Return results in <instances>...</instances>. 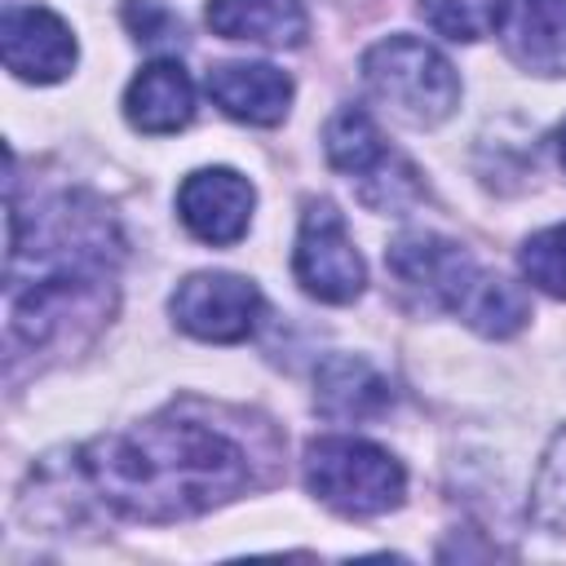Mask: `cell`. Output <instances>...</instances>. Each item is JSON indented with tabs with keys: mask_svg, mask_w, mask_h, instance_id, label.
I'll list each match as a JSON object with an SVG mask.
<instances>
[{
	"mask_svg": "<svg viewBox=\"0 0 566 566\" xmlns=\"http://www.w3.org/2000/svg\"><path fill=\"white\" fill-rule=\"evenodd\" d=\"M80 478L102 509L128 522H181L248 486V451L217 424L155 416L93 438L80 451Z\"/></svg>",
	"mask_w": 566,
	"mask_h": 566,
	"instance_id": "cell-1",
	"label": "cell"
},
{
	"mask_svg": "<svg viewBox=\"0 0 566 566\" xmlns=\"http://www.w3.org/2000/svg\"><path fill=\"white\" fill-rule=\"evenodd\" d=\"M119 239L111 217L84 195H53L27 217L9 208L4 336L9 354L44 349L75 318H93L115 283Z\"/></svg>",
	"mask_w": 566,
	"mask_h": 566,
	"instance_id": "cell-2",
	"label": "cell"
},
{
	"mask_svg": "<svg viewBox=\"0 0 566 566\" xmlns=\"http://www.w3.org/2000/svg\"><path fill=\"white\" fill-rule=\"evenodd\" d=\"M363 84L367 93L411 128L442 124L460 102L455 66L416 35H389L363 53Z\"/></svg>",
	"mask_w": 566,
	"mask_h": 566,
	"instance_id": "cell-3",
	"label": "cell"
},
{
	"mask_svg": "<svg viewBox=\"0 0 566 566\" xmlns=\"http://www.w3.org/2000/svg\"><path fill=\"white\" fill-rule=\"evenodd\" d=\"M305 486L345 517H380L402 504L407 473L385 447L336 433L305 447Z\"/></svg>",
	"mask_w": 566,
	"mask_h": 566,
	"instance_id": "cell-4",
	"label": "cell"
},
{
	"mask_svg": "<svg viewBox=\"0 0 566 566\" xmlns=\"http://www.w3.org/2000/svg\"><path fill=\"white\" fill-rule=\"evenodd\" d=\"M323 150L336 172L358 181V199L376 212H394L420 195L416 168L389 150L376 119L358 106H340L323 128Z\"/></svg>",
	"mask_w": 566,
	"mask_h": 566,
	"instance_id": "cell-5",
	"label": "cell"
},
{
	"mask_svg": "<svg viewBox=\"0 0 566 566\" xmlns=\"http://www.w3.org/2000/svg\"><path fill=\"white\" fill-rule=\"evenodd\" d=\"M292 274L314 301H327V305H345L363 292L367 270H363V256H358L336 203H327V199L305 203L296 248H292Z\"/></svg>",
	"mask_w": 566,
	"mask_h": 566,
	"instance_id": "cell-6",
	"label": "cell"
},
{
	"mask_svg": "<svg viewBox=\"0 0 566 566\" xmlns=\"http://www.w3.org/2000/svg\"><path fill=\"white\" fill-rule=\"evenodd\" d=\"M261 292L252 279L243 274H226V270H203L177 283L172 292V318L181 332H190L195 340H212V345H234L248 340L261 323Z\"/></svg>",
	"mask_w": 566,
	"mask_h": 566,
	"instance_id": "cell-7",
	"label": "cell"
},
{
	"mask_svg": "<svg viewBox=\"0 0 566 566\" xmlns=\"http://www.w3.org/2000/svg\"><path fill=\"white\" fill-rule=\"evenodd\" d=\"M385 261L411 296H420L433 310H451V314H460L464 296L473 292V283L482 274V265L460 243H451L442 234H424V230L402 234L398 243H389Z\"/></svg>",
	"mask_w": 566,
	"mask_h": 566,
	"instance_id": "cell-8",
	"label": "cell"
},
{
	"mask_svg": "<svg viewBox=\"0 0 566 566\" xmlns=\"http://www.w3.org/2000/svg\"><path fill=\"white\" fill-rule=\"evenodd\" d=\"M4 66L27 84H57L75 71L80 44L71 27L40 4H9L0 18Z\"/></svg>",
	"mask_w": 566,
	"mask_h": 566,
	"instance_id": "cell-9",
	"label": "cell"
},
{
	"mask_svg": "<svg viewBox=\"0 0 566 566\" xmlns=\"http://www.w3.org/2000/svg\"><path fill=\"white\" fill-rule=\"evenodd\" d=\"M252 208H256V190L234 168H199L177 190L181 226L199 243H212V248L239 243L252 226Z\"/></svg>",
	"mask_w": 566,
	"mask_h": 566,
	"instance_id": "cell-10",
	"label": "cell"
},
{
	"mask_svg": "<svg viewBox=\"0 0 566 566\" xmlns=\"http://www.w3.org/2000/svg\"><path fill=\"white\" fill-rule=\"evenodd\" d=\"M504 53L531 75H566V0H504Z\"/></svg>",
	"mask_w": 566,
	"mask_h": 566,
	"instance_id": "cell-11",
	"label": "cell"
},
{
	"mask_svg": "<svg viewBox=\"0 0 566 566\" xmlns=\"http://www.w3.org/2000/svg\"><path fill=\"white\" fill-rule=\"evenodd\" d=\"M212 102L239 124H279L292 106V80L270 62H221L208 71Z\"/></svg>",
	"mask_w": 566,
	"mask_h": 566,
	"instance_id": "cell-12",
	"label": "cell"
},
{
	"mask_svg": "<svg viewBox=\"0 0 566 566\" xmlns=\"http://www.w3.org/2000/svg\"><path fill=\"white\" fill-rule=\"evenodd\" d=\"M124 115L137 133H150V137L186 128L195 115V84L186 66L172 57H155L150 66H142L124 93Z\"/></svg>",
	"mask_w": 566,
	"mask_h": 566,
	"instance_id": "cell-13",
	"label": "cell"
},
{
	"mask_svg": "<svg viewBox=\"0 0 566 566\" xmlns=\"http://www.w3.org/2000/svg\"><path fill=\"white\" fill-rule=\"evenodd\" d=\"M389 402H394L389 380L354 354H332L314 376V407L327 420H371Z\"/></svg>",
	"mask_w": 566,
	"mask_h": 566,
	"instance_id": "cell-14",
	"label": "cell"
},
{
	"mask_svg": "<svg viewBox=\"0 0 566 566\" xmlns=\"http://www.w3.org/2000/svg\"><path fill=\"white\" fill-rule=\"evenodd\" d=\"M208 27L226 40L283 49L301 44L310 22L301 0H208Z\"/></svg>",
	"mask_w": 566,
	"mask_h": 566,
	"instance_id": "cell-15",
	"label": "cell"
},
{
	"mask_svg": "<svg viewBox=\"0 0 566 566\" xmlns=\"http://www.w3.org/2000/svg\"><path fill=\"white\" fill-rule=\"evenodd\" d=\"M460 318H464L473 332H482V336H513V332L526 327L531 305H526V292H522L517 283H509V279L482 270L478 283H473V292H469L464 305H460Z\"/></svg>",
	"mask_w": 566,
	"mask_h": 566,
	"instance_id": "cell-16",
	"label": "cell"
},
{
	"mask_svg": "<svg viewBox=\"0 0 566 566\" xmlns=\"http://www.w3.org/2000/svg\"><path fill=\"white\" fill-rule=\"evenodd\" d=\"M531 522L548 535H566V429L548 442L531 482Z\"/></svg>",
	"mask_w": 566,
	"mask_h": 566,
	"instance_id": "cell-17",
	"label": "cell"
},
{
	"mask_svg": "<svg viewBox=\"0 0 566 566\" xmlns=\"http://www.w3.org/2000/svg\"><path fill=\"white\" fill-rule=\"evenodd\" d=\"M504 0H420V18L447 40H482L500 27Z\"/></svg>",
	"mask_w": 566,
	"mask_h": 566,
	"instance_id": "cell-18",
	"label": "cell"
},
{
	"mask_svg": "<svg viewBox=\"0 0 566 566\" xmlns=\"http://www.w3.org/2000/svg\"><path fill=\"white\" fill-rule=\"evenodd\" d=\"M522 274L531 287L566 301V221L548 226V230H535L526 243H522Z\"/></svg>",
	"mask_w": 566,
	"mask_h": 566,
	"instance_id": "cell-19",
	"label": "cell"
},
{
	"mask_svg": "<svg viewBox=\"0 0 566 566\" xmlns=\"http://www.w3.org/2000/svg\"><path fill=\"white\" fill-rule=\"evenodd\" d=\"M124 22L142 44H172L181 40V22L159 4V0H128L124 4Z\"/></svg>",
	"mask_w": 566,
	"mask_h": 566,
	"instance_id": "cell-20",
	"label": "cell"
},
{
	"mask_svg": "<svg viewBox=\"0 0 566 566\" xmlns=\"http://www.w3.org/2000/svg\"><path fill=\"white\" fill-rule=\"evenodd\" d=\"M553 150H557V164L566 168V124H562V128L553 133Z\"/></svg>",
	"mask_w": 566,
	"mask_h": 566,
	"instance_id": "cell-21",
	"label": "cell"
}]
</instances>
